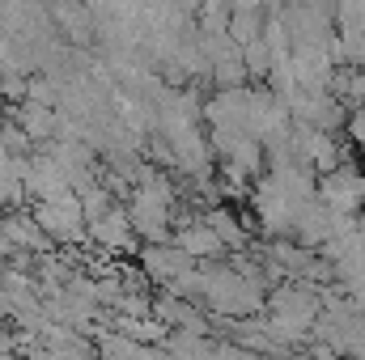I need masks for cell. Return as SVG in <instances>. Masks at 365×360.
Instances as JSON below:
<instances>
[{
  "instance_id": "9c48e42d",
  "label": "cell",
  "mask_w": 365,
  "mask_h": 360,
  "mask_svg": "<svg viewBox=\"0 0 365 360\" xmlns=\"http://www.w3.org/2000/svg\"><path fill=\"white\" fill-rule=\"evenodd\" d=\"M13 123L34 140V144H51L56 140V110L51 106H38V102H17L13 106Z\"/></svg>"
},
{
  "instance_id": "e0dca14e",
  "label": "cell",
  "mask_w": 365,
  "mask_h": 360,
  "mask_svg": "<svg viewBox=\"0 0 365 360\" xmlns=\"http://www.w3.org/2000/svg\"><path fill=\"white\" fill-rule=\"evenodd\" d=\"M175 4H179L182 13H195V9H200V0H175Z\"/></svg>"
},
{
  "instance_id": "4fadbf2b",
  "label": "cell",
  "mask_w": 365,
  "mask_h": 360,
  "mask_svg": "<svg viewBox=\"0 0 365 360\" xmlns=\"http://www.w3.org/2000/svg\"><path fill=\"white\" fill-rule=\"evenodd\" d=\"M77 199H81V216L93 221V216H102L106 208H115V195L102 186V182H90L86 191H77Z\"/></svg>"
},
{
  "instance_id": "6da1fadb",
  "label": "cell",
  "mask_w": 365,
  "mask_h": 360,
  "mask_svg": "<svg viewBox=\"0 0 365 360\" xmlns=\"http://www.w3.org/2000/svg\"><path fill=\"white\" fill-rule=\"evenodd\" d=\"M204 271V305L217 314V318H230V322H238V318H255V314H264V280H251V275H242V271L234 268H212V263H200Z\"/></svg>"
},
{
  "instance_id": "277c9868",
  "label": "cell",
  "mask_w": 365,
  "mask_h": 360,
  "mask_svg": "<svg viewBox=\"0 0 365 360\" xmlns=\"http://www.w3.org/2000/svg\"><path fill=\"white\" fill-rule=\"evenodd\" d=\"M86 242H93L102 255H128L136 246V233H132V221H128L123 203H115L102 216L86 221Z\"/></svg>"
},
{
  "instance_id": "52a82bcc",
  "label": "cell",
  "mask_w": 365,
  "mask_h": 360,
  "mask_svg": "<svg viewBox=\"0 0 365 360\" xmlns=\"http://www.w3.org/2000/svg\"><path fill=\"white\" fill-rule=\"evenodd\" d=\"M175 246H179L182 255H191L195 263H204V259H212V255H221L225 246L217 242V233L200 221V216H175V238H170Z\"/></svg>"
},
{
  "instance_id": "5bb4252c",
  "label": "cell",
  "mask_w": 365,
  "mask_h": 360,
  "mask_svg": "<svg viewBox=\"0 0 365 360\" xmlns=\"http://www.w3.org/2000/svg\"><path fill=\"white\" fill-rule=\"evenodd\" d=\"M344 132H349L353 144H361L365 149V106H353V110L344 115Z\"/></svg>"
},
{
  "instance_id": "2e32d148",
  "label": "cell",
  "mask_w": 365,
  "mask_h": 360,
  "mask_svg": "<svg viewBox=\"0 0 365 360\" xmlns=\"http://www.w3.org/2000/svg\"><path fill=\"white\" fill-rule=\"evenodd\" d=\"M230 13H264V0H230Z\"/></svg>"
},
{
  "instance_id": "7c38bea8",
  "label": "cell",
  "mask_w": 365,
  "mask_h": 360,
  "mask_svg": "<svg viewBox=\"0 0 365 360\" xmlns=\"http://www.w3.org/2000/svg\"><path fill=\"white\" fill-rule=\"evenodd\" d=\"M238 51H242V68H247V77L264 81L268 68H272V51L264 47V38H255V43H247V47H238Z\"/></svg>"
},
{
  "instance_id": "8fae6325",
  "label": "cell",
  "mask_w": 365,
  "mask_h": 360,
  "mask_svg": "<svg viewBox=\"0 0 365 360\" xmlns=\"http://www.w3.org/2000/svg\"><path fill=\"white\" fill-rule=\"evenodd\" d=\"M225 34H230L238 47H247V43L264 38V13H230V26H225Z\"/></svg>"
},
{
  "instance_id": "ba28073f",
  "label": "cell",
  "mask_w": 365,
  "mask_h": 360,
  "mask_svg": "<svg viewBox=\"0 0 365 360\" xmlns=\"http://www.w3.org/2000/svg\"><path fill=\"white\" fill-rule=\"evenodd\" d=\"M0 233H4V242H9V250H21V255H47L51 250V242H47V233L38 229V221L30 216V212H9L4 221H0Z\"/></svg>"
},
{
  "instance_id": "9a60e30c",
  "label": "cell",
  "mask_w": 365,
  "mask_h": 360,
  "mask_svg": "<svg viewBox=\"0 0 365 360\" xmlns=\"http://www.w3.org/2000/svg\"><path fill=\"white\" fill-rule=\"evenodd\" d=\"M353 106H365V73H353L349 77V93H344Z\"/></svg>"
},
{
  "instance_id": "5b68a950",
  "label": "cell",
  "mask_w": 365,
  "mask_h": 360,
  "mask_svg": "<svg viewBox=\"0 0 365 360\" xmlns=\"http://www.w3.org/2000/svg\"><path fill=\"white\" fill-rule=\"evenodd\" d=\"M289 68H293V85L302 93L327 90L331 77H336L331 51H314V47H293V51H289Z\"/></svg>"
},
{
  "instance_id": "30bf717a",
  "label": "cell",
  "mask_w": 365,
  "mask_h": 360,
  "mask_svg": "<svg viewBox=\"0 0 365 360\" xmlns=\"http://www.w3.org/2000/svg\"><path fill=\"white\" fill-rule=\"evenodd\" d=\"M200 221H204V225L217 233V242H221V246H230V250H242V246L251 242V233L238 225V216H234L230 208H221V203H217V208H204V212H200Z\"/></svg>"
},
{
  "instance_id": "8992f818",
  "label": "cell",
  "mask_w": 365,
  "mask_h": 360,
  "mask_svg": "<svg viewBox=\"0 0 365 360\" xmlns=\"http://www.w3.org/2000/svg\"><path fill=\"white\" fill-rule=\"evenodd\" d=\"M191 268H195V259L182 255L175 242H158V246H145V250H140V271H145L153 284H162V288L175 284L182 271H191Z\"/></svg>"
},
{
  "instance_id": "3957f363",
  "label": "cell",
  "mask_w": 365,
  "mask_h": 360,
  "mask_svg": "<svg viewBox=\"0 0 365 360\" xmlns=\"http://www.w3.org/2000/svg\"><path fill=\"white\" fill-rule=\"evenodd\" d=\"M314 199L327 203V208H336V212L357 216L365 208V170H353V166L344 162V166H336L331 174H319V179H314Z\"/></svg>"
},
{
  "instance_id": "7a4b0ae2",
  "label": "cell",
  "mask_w": 365,
  "mask_h": 360,
  "mask_svg": "<svg viewBox=\"0 0 365 360\" xmlns=\"http://www.w3.org/2000/svg\"><path fill=\"white\" fill-rule=\"evenodd\" d=\"M38 221V229L47 233L51 246H81L86 242V216H81V199L77 195H64L60 203H34L30 212Z\"/></svg>"
}]
</instances>
